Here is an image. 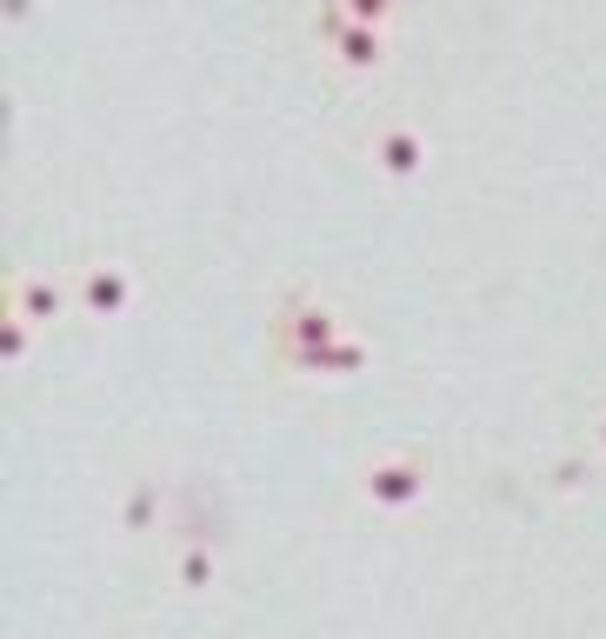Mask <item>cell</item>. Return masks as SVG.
I'll return each mask as SVG.
<instances>
[{
  "mask_svg": "<svg viewBox=\"0 0 606 639\" xmlns=\"http://www.w3.org/2000/svg\"><path fill=\"white\" fill-rule=\"evenodd\" d=\"M361 493H367L374 507L400 513V507H413V500L426 493V466H420L413 453H387V460H374V466L361 473Z\"/></svg>",
  "mask_w": 606,
  "mask_h": 639,
  "instance_id": "cell-1",
  "label": "cell"
},
{
  "mask_svg": "<svg viewBox=\"0 0 606 639\" xmlns=\"http://www.w3.org/2000/svg\"><path fill=\"white\" fill-rule=\"evenodd\" d=\"M340 340V320H333V306H287L281 313V353L294 360V367H320V353Z\"/></svg>",
  "mask_w": 606,
  "mask_h": 639,
  "instance_id": "cell-2",
  "label": "cell"
},
{
  "mask_svg": "<svg viewBox=\"0 0 606 639\" xmlns=\"http://www.w3.org/2000/svg\"><path fill=\"white\" fill-rule=\"evenodd\" d=\"M320 40L333 47L340 67H380V60H387V27L354 21V14H340V8L320 14Z\"/></svg>",
  "mask_w": 606,
  "mask_h": 639,
  "instance_id": "cell-3",
  "label": "cell"
},
{
  "mask_svg": "<svg viewBox=\"0 0 606 639\" xmlns=\"http://www.w3.org/2000/svg\"><path fill=\"white\" fill-rule=\"evenodd\" d=\"M374 160H380L387 174H400V181H407V174H420L426 140H420L413 127H380V133H374Z\"/></svg>",
  "mask_w": 606,
  "mask_h": 639,
  "instance_id": "cell-4",
  "label": "cell"
},
{
  "mask_svg": "<svg viewBox=\"0 0 606 639\" xmlns=\"http://www.w3.org/2000/svg\"><path fill=\"white\" fill-rule=\"evenodd\" d=\"M127 293H134V287H127V267H114V260H107V267H87V287H80L87 313H101V320H107V313L127 306Z\"/></svg>",
  "mask_w": 606,
  "mask_h": 639,
  "instance_id": "cell-5",
  "label": "cell"
},
{
  "mask_svg": "<svg viewBox=\"0 0 606 639\" xmlns=\"http://www.w3.org/2000/svg\"><path fill=\"white\" fill-rule=\"evenodd\" d=\"M361 360H367V347H361V340H333V347L320 353V367H313V373H354Z\"/></svg>",
  "mask_w": 606,
  "mask_h": 639,
  "instance_id": "cell-6",
  "label": "cell"
},
{
  "mask_svg": "<svg viewBox=\"0 0 606 639\" xmlns=\"http://www.w3.org/2000/svg\"><path fill=\"white\" fill-rule=\"evenodd\" d=\"M207 580H214V559H207V553H181V586L201 593Z\"/></svg>",
  "mask_w": 606,
  "mask_h": 639,
  "instance_id": "cell-7",
  "label": "cell"
},
{
  "mask_svg": "<svg viewBox=\"0 0 606 639\" xmlns=\"http://www.w3.org/2000/svg\"><path fill=\"white\" fill-rule=\"evenodd\" d=\"M340 14H354V21H374V27H387L393 0H340Z\"/></svg>",
  "mask_w": 606,
  "mask_h": 639,
  "instance_id": "cell-8",
  "label": "cell"
},
{
  "mask_svg": "<svg viewBox=\"0 0 606 639\" xmlns=\"http://www.w3.org/2000/svg\"><path fill=\"white\" fill-rule=\"evenodd\" d=\"M393 8H400V0H393Z\"/></svg>",
  "mask_w": 606,
  "mask_h": 639,
  "instance_id": "cell-9",
  "label": "cell"
},
{
  "mask_svg": "<svg viewBox=\"0 0 606 639\" xmlns=\"http://www.w3.org/2000/svg\"><path fill=\"white\" fill-rule=\"evenodd\" d=\"M599 433H606V427H599Z\"/></svg>",
  "mask_w": 606,
  "mask_h": 639,
  "instance_id": "cell-10",
  "label": "cell"
}]
</instances>
